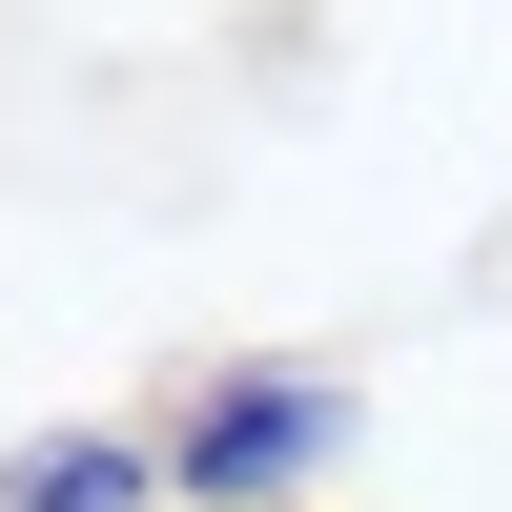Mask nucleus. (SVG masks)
I'll return each instance as SVG.
<instances>
[{
  "label": "nucleus",
  "mask_w": 512,
  "mask_h": 512,
  "mask_svg": "<svg viewBox=\"0 0 512 512\" xmlns=\"http://www.w3.org/2000/svg\"><path fill=\"white\" fill-rule=\"evenodd\" d=\"M328 451H349V390H328V369H205V390L164 410V492L185 512H287Z\"/></svg>",
  "instance_id": "f257e3e1"
},
{
  "label": "nucleus",
  "mask_w": 512,
  "mask_h": 512,
  "mask_svg": "<svg viewBox=\"0 0 512 512\" xmlns=\"http://www.w3.org/2000/svg\"><path fill=\"white\" fill-rule=\"evenodd\" d=\"M164 492V431H41L0 451V512H144Z\"/></svg>",
  "instance_id": "f03ea898"
}]
</instances>
